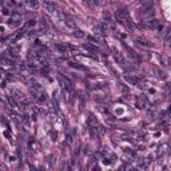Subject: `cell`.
<instances>
[{
	"mask_svg": "<svg viewBox=\"0 0 171 171\" xmlns=\"http://www.w3.org/2000/svg\"><path fill=\"white\" fill-rule=\"evenodd\" d=\"M128 18H130V15H128V11H127L126 8H121V10H118L116 12H115V19L119 23H122V24H123L124 20L128 19Z\"/></svg>",
	"mask_w": 171,
	"mask_h": 171,
	"instance_id": "obj_1",
	"label": "cell"
},
{
	"mask_svg": "<svg viewBox=\"0 0 171 171\" xmlns=\"http://www.w3.org/2000/svg\"><path fill=\"white\" fill-rule=\"evenodd\" d=\"M59 82H60L62 87H63L64 90H67L68 92H74V88H72V83L70 82V80L67 79V78H63V76H59Z\"/></svg>",
	"mask_w": 171,
	"mask_h": 171,
	"instance_id": "obj_2",
	"label": "cell"
},
{
	"mask_svg": "<svg viewBox=\"0 0 171 171\" xmlns=\"http://www.w3.org/2000/svg\"><path fill=\"white\" fill-rule=\"evenodd\" d=\"M139 1H140V12L151 10L154 7V3H155V0H139Z\"/></svg>",
	"mask_w": 171,
	"mask_h": 171,
	"instance_id": "obj_3",
	"label": "cell"
},
{
	"mask_svg": "<svg viewBox=\"0 0 171 171\" xmlns=\"http://www.w3.org/2000/svg\"><path fill=\"white\" fill-rule=\"evenodd\" d=\"M94 35L98 38L99 41H103L106 38V31L102 28L100 25H95V27H94Z\"/></svg>",
	"mask_w": 171,
	"mask_h": 171,
	"instance_id": "obj_4",
	"label": "cell"
},
{
	"mask_svg": "<svg viewBox=\"0 0 171 171\" xmlns=\"http://www.w3.org/2000/svg\"><path fill=\"white\" fill-rule=\"evenodd\" d=\"M158 60L163 67H171V57H168L167 55L165 54L158 55Z\"/></svg>",
	"mask_w": 171,
	"mask_h": 171,
	"instance_id": "obj_5",
	"label": "cell"
},
{
	"mask_svg": "<svg viewBox=\"0 0 171 171\" xmlns=\"http://www.w3.org/2000/svg\"><path fill=\"white\" fill-rule=\"evenodd\" d=\"M43 6H44L46 11H48V12H55V11L57 10L56 4H55L54 1H50V0H44V1H43Z\"/></svg>",
	"mask_w": 171,
	"mask_h": 171,
	"instance_id": "obj_6",
	"label": "cell"
},
{
	"mask_svg": "<svg viewBox=\"0 0 171 171\" xmlns=\"http://www.w3.org/2000/svg\"><path fill=\"white\" fill-rule=\"evenodd\" d=\"M63 19H64V22H66L67 27H70V28H72V29L76 28L75 19H74L72 16H70V15H63Z\"/></svg>",
	"mask_w": 171,
	"mask_h": 171,
	"instance_id": "obj_7",
	"label": "cell"
},
{
	"mask_svg": "<svg viewBox=\"0 0 171 171\" xmlns=\"http://www.w3.org/2000/svg\"><path fill=\"white\" fill-rule=\"evenodd\" d=\"M135 43L138 46H140V47H144V48L151 47V43H150L147 39H144V38H136L135 39Z\"/></svg>",
	"mask_w": 171,
	"mask_h": 171,
	"instance_id": "obj_8",
	"label": "cell"
},
{
	"mask_svg": "<svg viewBox=\"0 0 171 171\" xmlns=\"http://www.w3.org/2000/svg\"><path fill=\"white\" fill-rule=\"evenodd\" d=\"M154 74L156 75V78H159V79H167V74L165 72V71H162V70H159V68H154Z\"/></svg>",
	"mask_w": 171,
	"mask_h": 171,
	"instance_id": "obj_9",
	"label": "cell"
},
{
	"mask_svg": "<svg viewBox=\"0 0 171 171\" xmlns=\"http://www.w3.org/2000/svg\"><path fill=\"white\" fill-rule=\"evenodd\" d=\"M12 98L16 99V100H24V95H23V92L18 91V90H13L12 91Z\"/></svg>",
	"mask_w": 171,
	"mask_h": 171,
	"instance_id": "obj_10",
	"label": "cell"
},
{
	"mask_svg": "<svg viewBox=\"0 0 171 171\" xmlns=\"http://www.w3.org/2000/svg\"><path fill=\"white\" fill-rule=\"evenodd\" d=\"M83 48H84V50H87L88 52H91V54H95L96 51H98V48H96L95 46H91L90 43H84V44H83Z\"/></svg>",
	"mask_w": 171,
	"mask_h": 171,
	"instance_id": "obj_11",
	"label": "cell"
},
{
	"mask_svg": "<svg viewBox=\"0 0 171 171\" xmlns=\"http://www.w3.org/2000/svg\"><path fill=\"white\" fill-rule=\"evenodd\" d=\"M55 47H56V50L59 51L60 54H67V52H68V47H67V46H64V44H60V43H57Z\"/></svg>",
	"mask_w": 171,
	"mask_h": 171,
	"instance_id": "obj_12",
	"label": "cell"
},
{
	"mask_svg": "<svg viewBox=\"0 0 171 171\" xmlns=\"http://www.w3.org/2000/svg\"><path fill=\"white\" fill-rule=\"evenodd\" d=\"M123 24L126 25V28L128 29V31H130V32H132L134 29H135V27H134V24H132V22H131V19H130V18H128V19H126V20H124V23H123Z\"/></svg>",
	"mask_w": 171,
	"mask_h": 171,
	"instance_id": "obj_13",
	"label": "cell"
},
{
	"mask_svg": "<svg viewBox=\"0 0 171 171\" xmlns=\"http://www.w3.org/2000/svg\"><path fill=\"white\" fill-rule=\"evenodd\" d=\"M163 39H165L166 46H170L171 44V29H168V32L166 34L165 36H163Z\"/></svg>",
	"mask_w": 171,
	"mask_h": 171,
	"instance_id": "obj_14",
	"label": "cell"
},
{
	"mask_svg": "<svg viewBox=\"0 0 171 171\" xmlns=\"http://www.w3.org/2000/svg\"><path fill=\"white\" fill-rule=\"evenodd\" d=\"M72 35L75 36V38H83L84 36V34H83V31L82 29H79V28H75V29H72Z\"/></svg>",
	"mask_w": 171,
	"mask_h": 171,
	"instance_id": "obj_15",
	"label": "cell"
},
{
	"mask_svg": "<svg viewBox=\"0 0 171 171\" xmlns=\"http://www.w3.org/2000/svg\"><path fill=\"white\" fill-rule=\"evenodd\" d=\"M70 67H72V68H76V70H82V71H86V68L83 66H80V64H78V63H75V62H70Z\"/></svg>",
	"mask_w": 171,
	"mask_h": 171,
	"instance_id": "obj_16",
	"label": "cell"
},
{
	"mask_svg": "<svg viewBox=\"0 0 171 171\" xmlns=\"http://www.w3.org/2000/svg\"><path fill=\"white\" fill-rule=\"evenodd\" d=\"M27 4H28L31 8H36V7L39 6L38 3V0H27Z\"/></svg>",
	"mask_w": 171,
	"mask_h": 171,
	"instance_id": "obj_17",
	"label": "cell"
},
{
	"mask_svg": "<svg viewBox=\"0 0 171 171\" xmlns=\"http://www.w3.org/2000/svg\"><path fill=\"white\" fill-rule=\"evenodd\" d=\"M66 142H67V144H71V143H72V136H71L70 134H67V136H66Z\"/></svg>",
	"mask_w": 171,
	"mask_h": 171,
	"instance_id": "obj_18",
	"label": "cell"
},
{
	"mask_svg": "<svg viewBox=\"0 0 171 171\" xmlns=\"http://www.w3.org/2000/svg\"><path fill=\"white\" fill-rule=\"evenodd\" d=\"M10 13H12V12H10V10H8L7 7H3V15L4 16H8Z\"/></svg>",
	"mask_w": 171,
	"mask_h": 171,
	"instance_id": "obj_19",
	"label": "cell"
},
{
	"mask_svg": "<svg viewBox=\"0 0 171 171\" xmlns=\"http://www.w3.org/2000/svg\"><path fill=\"white\" fill-rule=\"evenodd\" d=\"M50 136L52 138V140H56V136H57V134L55 132V131H50Z\"/></svg>",
	"mask_w": 171,
	"mask_h": 171,
	"instance_id": "obj_20",
	"label": "cell"
},
{
	"mask_svg": "<svg viewBox=\"0 0 171 171\" xmlns=\"http://www.w3.org/2000/svg\"><path fill=\"white\" fill-rule=\"evenodd\" d=\"M35 25V22L34 20H29L28 23H25V27H34Z\"/></svg>",
	"mask_w": 171,
	"mask_h": 171,
	"instance_id": "obj_21",
	"label": "cell"
},
{
	"mask_svg": "<svg viewBox=\"0 0 171 171\" xmlns=\"http://www.w3.org/2000/svg\"><path fill=\"white\" fill-rule=\"evenodd\" d=\"M118 0H110V3H116Z\"/></svg>",
	"mask_w": 171,
	"mask_h": 171,
	"instance_id": "obj_22",
	"label": "cell"
},
{
	"mask_svg": "<svg viewBox=\"0 0 171 171\" xmlns=\"http://www.w3.org/2000/svg\"><path fill=\"white\" fill-rule=\"evenodd\" d=\"M15 1H20V0H15Z\"/></svg>",
	"mask_w": 171,
	"mask_h": 171,
	"instance_id": "obj_23",
	"label": "cell"
},
{
	"mask_svg": "<svg viewBox=\"0 0 171 171\" xmlns=\"http://www.w3.org/2000/svg\"><path fill=\"white\" fill-rule=\"evenodd\" d=\"M170 47H171V44H170Z\"/></svg>",
	"mask_w": 171,
	"mask_h": 171,
	"instance_id": "obj_24",
	"label": "cell"
}]
</instances>
